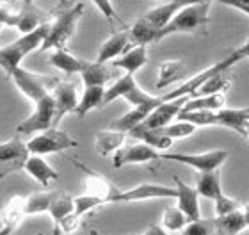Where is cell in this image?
<instances>
[{"instance_id":"obj_1","label":"cell","mask_w":249,"mask_h":235,"mask_svg":"<svg viewBox=\"0 0 249 235\" xmlns=\"http://www.w3.org/2000/svg\"><path fill=\"white\" fill-rule=\"evenodd\" d=\"M48 29H50V21L41 23L34 31L27 32L21 37H18L16 41L0 48V68L4 70V73L7 77L11 75L13 70H16L20 66L21 61L29 54H32L34 50H41V45L48 34Z\"/></svg>"},{"instance_id":"obj_2","label":"cell","mask_w":249,"mask_h":235,"mask_svg":"<svg viewBox=\"0 0 249 235\" xmlns=\"http://www.w3.org/2000/svg\"><path fill=\"white\" fill-rule=\"evenodd\" d=\"M82 15H84L82 2L68 5L66 9H62L61 13H57L55 18L50 21L48 34L41 45L43 52L66 47V43L70 41V37L77 31V25H78V21H80V18H82Z\"/></svg>"},{"instance_id":"obj_3","label":"cell","mask_w":249,"mask_h":235,"mask_svg":"<svg viewBox=\"0 0 249 235\" xmlns=\"http://www.w3.org/2000/svg\"><path fill=\"white\" fill-rule=\"evenodd\" d=\"M208 7H210V2L187 5V7L180 9L169 20V23L159 31V41L167 36L177 34V32H194L203 29L208 23Z\"/></svg>"},{"instance_id":"obj_4","label":"cell","mask_w":249,"mask_h":235,"mask_svg":"<svg viewBox=\"0 0 249 235\" xmlns=\"http://www.w3.org/2000/svg\"><path fill=\"white\" fill-rule=\"evenodd\" d=\"M13 78V82L16 84V88L20 89L21 93L25 94L27 98L32 100L36 104L37 100H41L43 96H47L48 93H52V89L57 86V78L55 77H47V75L32 73L29 70L18 66L13 70L9 75Z\"/></svg>"},{"instance_id":"obj_5","label":"cell","mask_w":249,"mask_h":235,"mask_svg":"<svg viewBox=\"0 0 249 235\" xmlns=\"http://www.w3.org/2000/svg\"><path fill=\"white\" fill-rule=\"evenodd\" d=\"M118 98H124L132 107L141 104H151V102H162L160 96H153V94L142 91L135 82L134 75L130 73H124L123 77H120L116 82H112L109 88L105 89L104 105L110 104Z\"/></svg>"},{"instance_id":"obj_6","label":"cell","mask_w":249,"mask_h":235,"mask_svg":"<svg viewBox=\"0 0 249 235\" xmlns=\"http://www.w3.org/2000/svg\"><path fill=\"white\" fill-rule=\"evenodd\" d=\"M78 146V141L68 132L59 130L57 127H52L48 130L39 132L31 141L27 143V148L31 155H50V153H59L70 148Z\"/></svg>"},{"instance_id":"obj_7","label":"cell","mask_w":249,"mask_h":235,"mask_svg":"<svg viewBox=\"0 0 249 235\" xmlns=\"http://www.w3.org/2000/svg\"><path fill=\"white\" fill-rule=\"evenodd\" d=\"M36 107L32 110V114L29 118L21 121L20 125L16 127V134L18 136H31L36 132L48 130L53 127V116H55V102H53L52 93H48L47 96H43L41 100H37Z\"/></svg>"},{"instance_id":"obj_8","label":"cell","mask_w":249,"mask_h":235,"mask_svg":"<svg viewBox=\"0 0 249 235\" xmlns=\"http://www.w3.org/2000/svg\"><path fill=\"white\" fill-rule=\"evenodd\" d=\"M228 157H230V152L228 150H223V148L210 150V152H201V153H164L162 152V159L191 166V167H194V169H197L199 173L219 169V167L226 162Z\"/></svg>"},{"instance_id":"obj_9","label":"cell","mask_w":249,"mask_h":235,"mask_svg":"<svg viewBox=\"0 0 249 235\" xmlns=\"http://www.w3.org/2000/svg\"><path fill=\"white\" fill-rule=\"evenodd\" d=\"M29 157L31 152L27 148V143L21 141L18 134L7 141L0 143V178L23 169Z\"/></svg>"},{"instance_id":"obj_10","label":"cell","mask_w":249,"mask_h":235,"mask_svg":"<svg viewBox=\"0 0 249 235\" xmlns=\"http://www.w3.org/2000/svg\"><path fill=\"white\" fill-rule=\"evenodd\" d=\"M162 152L151 148L146 143H135V145H123L120 150L112 153V166L118 167L128 166V164H148L153 161H160Z\"/></svg>"},{"instance_id":"obj_11","label":"cell","mask_w":249,"mask_h":235,"mask_svg":"<svg viewBox=\"0 0 249 235\" xmlns=\"http://www.w3.org/2000/svg\"><path fill=\"white\" fill-rule=\"evenodd\" d=\"M80 169L84 171V185H86V194H91V196H96V198L104 199L105 203H112L118 194L121 193V189H118L114 183L107 180L104 175L89 169L88 166L84 164H77Z\"/></svg>"},{"instance_id":"obj_12","label":"cell","mask_w":249,"mask_h":235,"mask_svg":"<svg viewBox=\"0 0 249 235\" xmlns=\"http://www.w3.org/2000/svg\"><path fill=\"white\" fill-rule=\"evenodd\" d=\"M159 198H177V189L160 185V183H139L132 189L121 191L114 201L128 203V201H141V199H159Z\"/></svg>"},{"instance_id":"obj_13","label":"cell","mask_w":249,"mask_h":235,"mask_svg":"<svg viewBox=\"0 0 249 235\" xmlns=\"http://www.w3.org/2000/svg\"><path fill=\"white\" fill-rule=\"evenodd\" d=\"M52 96L55 102V116H53V127L59 125V121L70 112H75L78 107L77 88L73 82L59 80L57 86L52 89Z\"/></svg>"},{"instance_id":"obj_14","label":"cell","mask_w":249,"mask_h":235,"mask_svg":"<svg viewBox=\"0 0 249 235\" xmlns=\"http://www.w3.org/2000/svg\"><path fill=\"white\" fill-rule=\"evenodd\" d=\"M187 100H189V96H180V98L169 100V102H162L151 110L150 116L141 125L144 128H162V127L169 125L180 114V110L183 109Z\"/></svg>"},{"instance_id":"obj_15","label":"cell","mask_w":249,"mask_h":235,"mask_svg":"<svg viewBox=\"0 0 249 235\" xmlns=\"http://www.w3.org/2000/svg\"><path fill=\"white\" fill-rule=\"evenodd\" d=\"M177 183V199H178V209L182 210L187 216L189 221L201 219V209H199V193L196 187H192L189 183L182 182L178 177H175Z\"/></svg>"},{"instance_id":"obj_16","label":"cell","mask_w":249,"mask_h":235,"mask_svg":"<svg viewBox=\"0 0 249 235\" xmlns=\"http://www.w3.org/2000/svg\"><path fill=\"white\" fill-rule=\"evenodd\" d=\"M205 2H210V4H212L213 0H171V2H166V4H160V5H157V7H153V9H150L144 16L157 27V29H162L164 25L169 23V20H171L180 9H183L187 5L205 4Z\"/></svg>"},{"instance_id":"obj_17","label":"cell","mask_w":249,"mask_h":235,"mask_svg":"<svg viewBox=\"0 0 249 235\" xmlns=\"http://www.w3.org/2000/svg\"><path fill=\"white\" fill-rule=\"evenodd\" d=\"M249 120V107H223L215 110V125L226 127L230 130H235L242 137H246V123Z\"/></svg>"},{"instance_id":"obj_18","label":"cell","mask_w":249,"mask_h":235,"mask_svg":"<svg viewBox=\"0 0 249 235\" xmlns=\"http://www.w3.org/2000/svg\"><path fill=\"white\" fill-rule=\"evenodd\" d=\"M25 173L39 182L43 187H50L53 182L59 180V173L48 164L41 155H31L25 162Z\"/></svg>"},{"instance_id":"obj_19","label":"cell","mask_w":249,"mask_h":235,"mask_svg":"<svg viewBox=\"0 0 249 235\" xmlns=\"http://www.w3.org/2000/svg\"><path fill=\"white\" fill-rule=\"evenodd\" d=\"M130 43L128 31H120V32H112L98 50V55H96V61L98 63H109V61H114L116 57H120L126 52V45Z\"/></svg>"},{"instance_id":"obj_20","label":"cell","mask_w":249,"mask_h":235,"mask_svg":"<svg viewBox=\"0 0 249 235\" xmlns=\"http://www.w3.org/2000/svg\"><path fill=\"white\" fill-rule=\"evenodd\" d=\"M159 104H162V102H151V104L134 105L126 114L121 116V118H118V120L112 123V128H114V130H121V132H126V134H128L134 127L141 125V123L150 116V112L155 109Z\"/></svg>"},{"instance_id":"obj_21","label":"cell","mask_w":249,"mask_h":235,"mask_svg":"<svg viewBox=\"0 0 249 235\" xmlns=\"http://www.w3.org/2000/svg\"><path fill=\"white\" fill-rule=\"evenodd\" d=\"M148 63V50L144 45H137V47L130 48L123 55H120L118 59L112 61V66L118 70H123L124 73L134 75L137 73L142 66H146Z\"/></svg>"},{"instance_id":"obj_22","label":"cell","mask_w":249,"mask_h":235,"mask_svg":"<svg viewBox=\"0 0 249 235\" xmlns=\"http://www.w3.org/2000/svg\"><path fill=\"white\" fill-rule=\"evenodd\" d=\"M187 75V66L183 61H178V59H171V61H164V63L159 66V73H157V89H164L171 84L182 80Z\"/></svg>"},{"instance_id":"obj_23","label":"cell","mask_w":249,"mask_h":235,"mask_svg":"<svg viewBox=\"0 0 249 235\" xmlns=\"http://www.w3.org/2000/svg\"><path fill=\"white\" fill-rule=\"evenodd\" d=\"M124 137H126V132L114 130V128H109V130H100L96 136H94V150L96 153L102 157H107L110 153H114L116 150H120L124 145Z\"/></svg>"},{"instance_id":"obj_24","label":"cell","mask_w":249,"mask_h":235,"mask_svg":"<svg viewBox=\"0 0 249 235\" xmlns=\"http://www.w3.org/2000/svg\"><path fill=\"white\" fill-rule=\"evenodd\" d=\"M114 68V66H112ZM112 68L107 66V63H98V61H94V63H89L86 64V68L82 70V82L86 88L89 86H107V84L114 78V72Z\"/></svg>"},{"instance_id":"obj_25","label":"cell","mask_w":249,"mask_h":235,"mask_svg":"<svg viewBox=\"0 0 249 235\" xmlns=\"http://www.w3.org/2000/svg\"><path fill=\"white\" fill-rule=\"evenodd\" d=\"M50 64H52L53 68H57L59 72H64L66 75H73V73H82V70L86 68L88 61L71 55L66 48H55L50 54Z\"/></svg>"},{"instance_id":"obj_26","label":"cell","mask_w":249,"mask_h":235,"mask_svg":"<svg viewBox=\"0 0 249 235\" xmlns=\"http://www.w3.org/2000/svg\"><path fill=\"white\" fill-rule=\"evenodd\" d=\"M25 217H27L25 198H21V196H13V198L5 203L2 212H0L2 226H7V228H11V230H16Z\"/></svg>"},{"instance_id":"obj_27","label":"cell","mask_w":249,"mask_h":235,"mask_svg":"<svg viewBox=\"0 0 249 235\" xmlns=\"http://www.w3.org/2000/svg\"><path fill=\"white\" fill-rule=\"evenodd\" d=\"M159 31L153 23H151L146 16H141L139 20H135V23L132 25V29L128 31L130 43L132 45H150L153 41H159Z\"/></svg>"},{"instance_id":"obj_28","label":"cell","mask_w":249,"mask_h":235,"mask_svg":"<svg viewBox=\"0 0 249 235\" xmlns=\"http://www.w3.org/2000/svg\"><path fill=\"white\" fill-rule=\"evenodd\" d=\"M213 221H215V232H219V235H240L248 228L242 207L230 214L215 216Z\"/></svg>"},{"instance_id":"obj_29","label":"cell","mask_w":249,"mask_h":235,"mask_svg":"<svg viewBox=\"0 0 249 235\" xmlns=\"http://www.w3.org/2000/svg\"><path fill=\"white\" fill-rule=\"evenodd\" d=\"M128 134L134 137V139L150 145L151 148H155L159 152H164L167 148H171V145H173V139L162 136V132L159 130V128H144L142 125H137V127H134Z\"/></svg>"},{"instance_id":"obj_30","label":"cell","mask_w":249,"mask_h":235,"mask_svg":"<svg viewBox=\"0 0 249 235\" xmlns=\"http://www.w3.org/2000/svg\"><path fill=\"white\" fill-rule=\"evenodd\" d=\"M199 196L208 199H215L219 194H223V187H221V175L219 169H212V171H201L196 177V185Z\"/></svg>"},{"instance_id":"obj_31","label":"cell","mask_w":249,"mask_h":235,"mask_svg":"<svg viewBox=\"0 0 249 235\" xmlns=\"http://www.w3.org/2000/svg\"><path fill=\"white\" fill-rule=\"evenodd\" d=\"M105 89H107L105 86H89V88L84 89V94L82 98L78 100V107L75 110V114L78 118H84L88 112L102 107L104 105Z\"/></svg>"},{"instance_id":"obj_32","label":"cell","mask_w":249,"mask_h":235,"mask_svg":"<svg viewBox=\"0 0 249 235\" xmlns=\"http://www.w3.org/2000/svg\"><path fill=\"white\" fill-rule=\"evenodd\" d=\"M75 210V198L70 196L66 193H57V196L53 198L50 209H48V214L53 221V228H57L61 225V221L70 216Z\"/></svg>"},{"instance_id":"obj_33","label":"cell","mask_w":249,"mask_h":235,"mask_svg":"<svg viewBox=\"0 0 249 235\" xmlns=\"http://www.w3.org/2000/svg\"><path fill=\"white\" fill-rule=\"evenodd\" d=\"M224 102H226V93L207 94V96H189V100L185 102L182 110H197V109L219 110L224 107Z\"/></svg>"},{"instance_id":"obj_34","label":"cell","mask_w":249,"mask_h":235,"mask_svg":"<svg viewBox=\"0 0 249 235\" xmlns=\"http://www.w3.org/2000/svg\"><path fill=\"white\" fill-rule=\"evenodd\" d=\"M57 196V191H41V193H32L25 198V212L27 216H36L48 212L53 198Z\"/></svg>"},{"instance_id":"obj_35","label":"cell","mask_w":249,"mask_h":235,"mask_svg":"<svg viewBox=\"0 0 249 235\" xmlns=\"http://www.w3.org/2000/svg\"><path fill=\"white\" fill-rule=\"evenodd\" d=\"M231 86V78L228 77V72L217 73L210 77L207 82L199 86V88L191 94V96H207V94H215V93H226Z\"/></svg>"},{"instance_id":"obj_36","label":"cell","mask_w":249,"mask_h":235,"mask_svg":"<svg viewBox=\"0 0 249 235\" xmlns=\"http://www.w3.org/2000/svg\"><path fill=\"white\" fill-rule=\"evenodd\" d=\"M187 223H189V219L182 210L178 209V205L177 207H167L162 214V226L167 232H182Z\"/></svg>"},{"instance_id":"obj_37","label":"cell","mask_w":249,"mask_h":235,"mask_svg":"<svg viewBox=\"0 0 249 235\" xmlns=\"http://www.w3.org/2000/svg\"><path fill=\"white\" fill-rule=\"evenodd\" d=\"M159 130L162 132V136H166L175 141V139H183V137L192 136V134L197 130V127L192 125L191 121L177 120V121H173V123H169V125L159 128Z\"/></svg>"},{"instance_id":"obj_38","label":"cell","mask_w":249,"mask_h":235,"mask_svg":"<svg viewBox=\"0 0 249 235\" xmlns=\"http://www.w3.org/2000/svg\"><path fill=\"white\" fill-rule=\"evenodd\" d=\"M215 232V221L213 219H196L189 221L180 235H212Z\"/></svg>"},{"instance_id":"obj_39","label":"cell","mask_w":249,"mask_h":235,"mask_svg":"<svg viewBox=\"0 0 249 235\" xmlns=\"http://www.w3.org/2000/svg\"><path fill=\"white\" fill-rule=\"evenodd\" d=\"M104 203H105L104 199L84 193L82 196H77V198H75V210H73V212H75L78 217H84L88 212H91V210H94L96 207H100V205H104Z\"/></svg>"},{"instance_id":"obj_40","label":"cell","mask_w":249,"mask_h":235,"mask_svg":"<svg viewBox=\"0 0 249 235\" xmlns=\"http://www.w3.org/2000/svg\"><path fill=\"white\" fill-rule=\"evenodd\" d=\"M213 203H215V216H224V214H230V212H233V210L240 209V203L237 201L235 198L231 196H226V194H219L217 198L213 199Z\"/></svg>"},{"instance_id":"obj_41","label":"cell","mask_w":249,"mask_h":235,"mask_svg":"<svg viewBox=\"0 0 249 235\" xmlns=\"http://www.w3.org/2000/svg\"><path fill=\"white\" fill-rule=\"evenodd\" d=\"M91 2L96 5V9H98L100 13H102V15L110 21V23H114V21H121L110 0H91Z\"/></svg>"},{"instance_id":"obj_42","label":"cell","mask_w":249,"mask_h":235,"mask_svg":"<svg viewBox=\"0 0 249 235\" xmlns=\"http://www.w3.org/2000/svg\"><path fill=\"white\" fill-rule=\"evenodd\" d=\"M223 5H228V7H233V9H239L242 13L249 16V0H217Z\"/></svg>"},{"instance_id":"obj_43","label":"cell","mask_w":249,"mask_h":235,"mask_svg":"<svg viewBox=\"0 0 249 235\" xmlns=\"http://www.w3.org/2000/svg\"><path fill=\"white\" fill-rule=\"evenodd\" d=\"M230 54L233 55L237 63H239V61H242V59H249V39H246L240 47H237L235 50H231Z\"/></svg>"},{"instance_id":"obj_44","label":"cell","mask_w":249,"mask_h":235,"mask_svg":"<svg viewBox=\"0 0 249 235\" xmlns=\"http://www.w3.org/2000/svg\"><path fill=\"white\" fill-rule=\"evenodd\" d=\"M142 235H169V234H167V230L162 225H153V226H150Z\"/></svg>"},{"instance_id":"obj_45","label":"cell","mask_w":249,"mask_h":235,"mask_svg":"<svg viewBox=\"0 0 249 235\" xmlns=\"http://www.w3.org/2000/svg\"><path fill=\"white\" fill-rule=\"evenodd\" d=\"M242 212H244V219H246V225L249 226V203H246L242 207Z\"/></svg>"},{"instance_id":"obj_46","label":"cell","mask_w":249,"mask_h":235,"mask_svg":"<svg viewBox=\"0 0 249 235\" xmlns=\"http://www.w3.org/2000/svg\"><path fill=\"white\" fill-rule=\"evenodd\" d=\"M11 234H13V230L7 228V226H2V228H0V235H11Z\"/></svg>"},{"instance_id":"obj_47","label":"cell","mask_w":249,"mask_h":235,"mask_svg":"<svg viewBox=\"0 0 249 235\" xmlns=\"http://www.w3.org/2000/svg\"><path fill=\"white\" fill-rule=\"evenodd\" d=\"M29 5H34V0H21V7H29Z\"/></svg>"},{"instance_id":"obj_48","label":"cell","mask_w":249,"mask_h":235,"mask_svg":"<svg viewBox=\"0 0 249 235\" xmlns=\"http://www.w3.org/2000/svg\"><path fill=\"white\" fill-rule=\"evenodd\" d=\"M246 137H249V121L246 123Z\"/></svg>"},{"instance_id":"obj_49","label":"cell","mask_w":249,"mask_h":235,"mask_svg":"<svg viewBox=\"0 0 249 235\" xmlns=\"http://www.w3.org/2000/svg\"><path fill=\"white\" fill-rule=\"evenodd\" d=\"M2 29H4V25H0V32H2Z\"/></svg>"},{"instance_id":"obj_50","label":"cell","mask_w":249,"mask_h":235,"mask_svg":"<svg viewBox=\"0 0 249 235\" xmlns=\"http://www.w3.org/2000/svg\"><path fill=\"white\" fill-rule=\"evenodd\" d=\"M37 235H43V234H37Z\"/></svg>"},{"instance_id":"obj_51","label":"cell","mask_w":249,"mask_h":235,"mask_svg":"<svg viewBox=\"0 0 249 235\" xmlns=\"http://www.w3.org/2000/svg\"><path fill=\"white\" fill-rule=\"evenodd\" d=\"M248 121H249V120H248Z\"/></svg>"}]
</instances>
